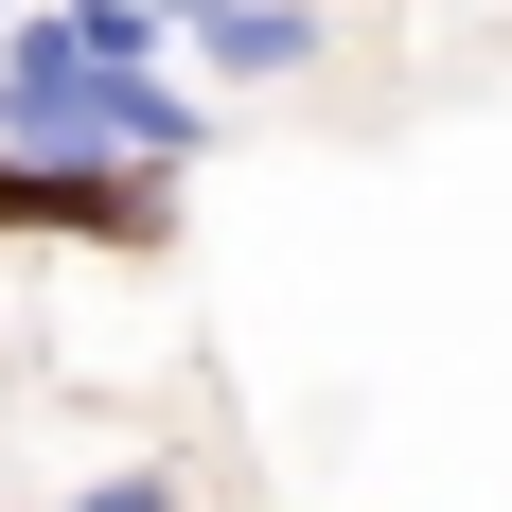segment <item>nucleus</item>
Segmentation results:
<instances>
[{
    "mask_svg": "<svg viewBox=\"0 0 512 512\" xmlns=\"http://www.w3.org/2000/svg\"><path fill=\"white\" fill-rule=\"evenodd\" d=\"M0 142L177 177V159H195V89H159V71H106V53H71L53 18H18V36H0Z\"/></svg>",
    "mask_w": 512,
    "mask_h": 512,
    "instance_id": "f257e3e1",
    "label": "nucleus"
},
{
    "mask_svg": "<svg viewBox=\"0 0 512 512\" xmlns=\"http://www.w3.org/2000/svg\"><path fill=\"white\" fill-rule=\"evenodd\" d=\"M0 230H89V248H159L177 212H159V177H124V159H36V142H0Z\"/></svg>",
    "mask_w": 512,
    "mask_h": 512,
    "instance_id": "f03ea898",
    "label": "nucleus"
},
{
    "mask_svg": "<svg viewBox=\"0 0 512 512\" xmlns=\"http://www.w3.org/2000/svg\"><path fill=\"white\" fill-rule=\"evenodd\" d=\"M318 53H336L318 0H212V18H195V71H212V89H301Z\"/></svg>",
    "mask_w": 512,
    "mask_h": 512,
    "instance_id": "7ed1b4c3",
    "label": "nucleus"
},
{
    "mask_svg": "<svg viewBox=\"0 0 512 512\" xmlns=\"http://www.w3.org/2000/svg\"><path fill=\"white\" fill-rule=\"evenodd\" d=\"M71 53H106V71H159V0H36Z\"/></svg>",
    "mask_w": 512,
    "mask_h": 512,
    "instance_id": "20e7f679",
    "label": "nucleus"
},
{
    "mask_svg": "<svg viewBox=\"0 0 512 512\" xmlns=\"http://www.w3.org/2000/svg\"><path fill=\"white\" fill-rule=\"evenodd\" d=\"M71 512H177V477H89Z\"/></svg>",
    "mask_w": 512,
    "mask_h": 512,
    "instance_id": "39448f33",
    "label": "nucleus"
},
{
    "mask_svg": "<svg viewBox=\"0 0 512 512\" xmlns=\"http://www.w3.org/2000/svg\"><path fill=\"white\" fill-rule=\"evenodd\" d=\"M195 18H212V0H159V36H195Z\"/></svg>",
    "mask_w": 512,
    "mask_h": 512,
    "instance_id": "423d86ee",
    "label": "nucleus"
}]
</instances>
